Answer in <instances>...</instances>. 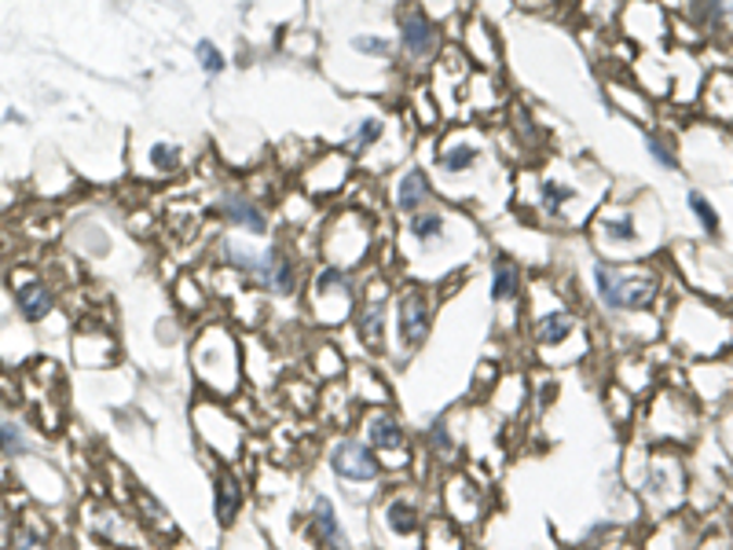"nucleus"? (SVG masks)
Instances as JSON below:
<instances>
[{"label": "nucleus", "instance_id": "nucleus-1", "mask_svg": "<svg viewBox=\"0 0 733 550\" xmlns=\"http://www.w3.org/2000/svg\"><path fill=\"white\" fill-rule=\"evenodd\" d=\"M191 371L209 397H235L243 385V345L231 327L209 323L191 342Z\"/></svg>", "mask_w": 733, "mask_h": 550}, {"label": "nucleus", "instance_id": "nucleus-2", "mask_svg": "<svg viewBox=\"0 0 733 550\" xmlns=\"http://www.w3.org/2000/svg\"><path fill=\"white\" fill-rule=\"evenodd\" d=\"M664 279L657 268L645 265H616V260H594L591 291L605 312H645L660 297Z\"/></svg>", "mask_w": 733, "mask_h": 550}, {"label": "nucleus", "instance_id": "nucleus-3", "mask_svg": "<svg viewBox=\"0 0 733 550\" xmlns=\"http://www.w3.org/2000/svg\"><path fill=\"white\" fill-rule=\"evenodd\" d=\"M433 320H437V294L426 283H408L393 294V331L389 342L397 345L403 356H414L426 349Z\"/></svg>", "mask_w": 733, "mask_h": 550}, {"label": "nucleus", "instance_id": "nucleus-4", "mask_svg": "<svg viewBox=\"0 0 733 550\" xmlns=\"http://www.w3.org/2000/svg\"><path fill=\"white\" fill-rule=\"evenodd\" d=\"M308 297H312V316L323 327H337L345 320H352L356 308V279L349 268L342 265H320L308 279Z\"/></svg>", "mask_w": 733, "mask_h": 550}, {"label": "nucleus", "instance_id": "nucleus-5", "mask_svg": "<svg viewBox=\"0 0 733 550\" xmlns=\"http://www.w3.org/2000/svg\"><path fill=\"white\" fill-rule=\"evenodd\" d=\"M326 466H331L334 481H342L345 488H378L385 477V462L374 456L371 444L363 437H334L326 444Z\"/></svg>", "mask_w": 733, "mask_h": 550}, {"label": "nucleus", "instance_id": "nucleus-6", "mask_svg": "<svg viewBox=\"0 0 733 550\" xmlns=\"http://www.w3.org/2000/svg\"><path fill=\"white\" fill-rule=\"evenodd\" d=\"M360 437L371 444V451L385 466H408L411 462V433L389 404H371L360 414Z\"/></svg>", "mask_w": 733, "mask_h": 550}, {"label": "nucleus", "instance_id": "nucleus-7", "mask_svg": "<svg viewBox=\"0 0 733 550\" xmlns=\"http://www.w3.org/2000/svg\"><path fill=\"white\" fill-rule=\"evenodd\" d=\"M393 23H397V52L403 60L414 66H429L437 60L443 48V34H440L437 18H433L426 8L400 4L397 15H393Z\"/></svg>", "mask_w": 733, "mask_h": 550}, {"label": "nucleus", "instance_id": "nucleus-8", "mask_svg": "<svg viewBox=\"0 0 733 550\" xmlns=\"http://www.w3.org/2000/svg\"><path fill=\"white\" fill-rule=\"evenodd\" d=\"M378 528L389 543L403 550H422V533H426V510L414 491H393L378 507Z\"/></svg>", "mask_w": 733, "mask_h": 550}, {"label": "nucleus", "instance_id": "nucleus-9", "mask_svg": "<svg viewBox=\"0 0 733 550\" xmlns=\"http://www.w3.org/2000/svg\"><path fill=\"white\" fill-rule=\"evenodd\" d=\"M462 214H451L448 206H440V202H433V206L419 209V214H408L403 217V239L411 243L414 254L422 257H437L448 250V243L455 239L459 231V220Z\"/></svg>", "mask_w": 733, "mask_h": 550}, {"label": "nucleus", "instance_id": "nucleus-10", "mask_svg": "<svg viewBox=\"0 0 733 550\" xmlns=\"http://www.w3.org/2000/svg\"><path fill=\"white\" fill-rule=\"evenodd\" d=\"M389 320H393V291H366L352 308V337L363 353H382L389 345Z\"/></svg>", "mask_w": 733, "mask_h": 550}, {"label": "nucleus", "instance_id": "nucleus-11", "mask_svg": "<svg viewBox=\"0 0 733 550\" xmlns=\"http://www.w3.org/2000/svg\"><path fill=\"white\" fill-rule=\"evenodd\" d=\"M8 286H12V308L15 316L23 323H44L48 316L55 312V305H60V294H55V286L48 283V279H41L37 272H30V268H18V272H12V279H8Z\"/></svg>", "mask_w": 733, "mask_h": 550}, {"label": "nucleus", "instance_id": "nucleus-12", "mask_svg": "<svg viewBox=\"0 0 733 550\" xmlns=\"http://www.w3.org/2000/svg\"><path fill=\"white\" fill-rule=\"evenodd\" d=\"M214 214L224 220L228 228L243 231L246 239H268L272 235V217L257 199H249L243 188H224L214 202Z\"/></svg>", "mask_w": 733, "mask_h": 550}, {"label": "nucleus", "instance_id": "nucleus-13", "mask_svg": "<svg viewBox=\"0 0 733 550\" xmlns=\"http://www.w3.org/2000/svg\"><path fill=\"white\" fill-rule=\"evenodd\" d=\"M305 533L320 550H349V533H345L337 507L326 491H312L305 503Z\"/></svg>", "mask_w": 733, "mask_h": 550}, {"label": "nucleus", "instance_id": "nucleus-14", "mask_svg": "<svg viewBox=\"0 0 733 550\" xmlns=\"http://www.w3.org/2000/svg\"><path fill=\"white\" fill-rule=\"evenodd\" d=\"M576 337H580V320H576L573 308L554 305V308H543V312H536V320H532V345H536L539 353H557V349H565V345H573Z\"/></svg>", "mask_w": 733, "mask_h": 550}, {"label": "nucleus", "instance_id": "nucleus-15", "mask_svg": "<svg viewBox=\"0 0 733 550\" xmlns=\"http://www.w3.org/2000/svg\"><path fill=\"white\" fill-rule=\"evenodd\" d=\"M389 202H393V209H397V214H403V217L433 206V202H437V188H433V177L422 166H408L397 180H393Z\"/></svg>", "mask_w": 733, "mask_h": 550}, {"label": "nucleus", "instance_id": "nucleus-16", "mask_svg": "<svg viewBox=\"0 0 733 550\" xmlns=\"http://www.w3.org/2000/svg\"><path fill=\"white\" fill-rule=\"evenodd\" d=\"M485 158H488V151H485V143L480 140H474V137H451L448 143H440V151H437V172L440 177H448V180H462V177H470V172H477L480 166H485Z\"/></svg>", "mask_w": 733, "mask_h": 550}, {"label": "nucleus", "instance_id": "nucleus-17", "mask_svg": "<svg viewBox=\"0 0 733 550\" xmlns=\"http://www.w3.org/2000/svg\"><path fill=\"white\" fill-rule=\"evenodd\" d=\"M443 514L455 521L459 528H470L485 514V496H480V488L466 474H451L448 485H443Z\"/></svg>", "mask_w": 733, "mask_h": 550}, {"label": "nucleus", "instance_id": "nucleus-18", "mask_svg": "<svg viewBox=\"0 0 733 550\" xmlns=\"http://www.w3.org/2000/svg\"><path fill=\"white\" fill-rule=\"evenodd\" d=\"M488 297L491 305L499 308H510V305H520V297H525V268L517 265L510 254H496L488 265Z\"/></svg>", "mask_w": 733, "mask_h": 550}, {"label": "nucleus", "instance_id": "nucleus-19", "mask_svg": "<svg viewBox=\"0 0 733 550\" xmlns=\"http://www.w3.org/2000/svg\"><path fill=\"white\" fill-rule=\"evenodd\" d=\"M246 507V485L243 477L231 470V462H220L214 474V514L220 528H231L239 517H243Z\"/></svg>", "mask_w": 733, "mask_h": 550}, {"label": "nucleus", "instance_id": "nucleus-20", "mask_svg": "<svg viewBox=\"0 0 733 550\" xmlns=\"http://www.w3.org/2000/svg\"><path fill=\"white\" fill-rule=\"evenodd\" d=\"M576 195H580V188L573 180L557 177V172H543L536 180V214L543 220H568Z\"/></svg>", "mask_w": 733, "mask_h": 550}, {"label": "nucleus", "instance_id": "nucleus-21", "mask_svg": "<svg viewBox=\"0 0 733 550\" xmlns=\"http://www.w3.org/2000/svg\"><path fill=\"white\" fill-rule=\"evenodd\" d=\"M89 521H92V536L100 539V543H107L114 550H129L132 543H137V539H132V521L121 517V510L95 507L89 514Z\"/></svg>", "mask_w": 733, "mask_h": 550}, {"label": "nucleus", "instance_id": "nucleus-22", "mask_svg": "<svg viewBox=\"0 0 733 550\" xmlns=\"http://www.w3.org/2000/svg\"><path fill=\"white\" fill-rule=\"evenodd\" d=\"M0 459L4 462L34 459V433L12 411H0Z\"/></svg>", "mask_w": 733, "mask_h": 550}, {"label": "nucleus", "instance_id": "nucleus-23", "mask_svg": "<svg viewBox=\"0 0 733 550\" xmlns=\"http://www.w3.org/2000/svg\"><path fill=\"white\" fill-rule=\"evenodd\" d=\"M422 550H466V533H462L448 514H433L426 517Z\"/></svg>", "mask_w": 733, "mask_h": 550}, {"label": "nucleus", "instance_id": "nucleus-24", "mask_svg": "<svg viewBox=\"0 0 733 550\" xmlns=\"http://www.w3.org/2000/svg\"><path fill=\"white\" fill-rule=\"evenodd\" d=\"M147 166H151L154 177L169 180L188 166V154H183L180 143H172V140H154L151 151H147Z\"/></svg>", "mask_w": 733, "mask_h": 550}, {"label": "nucleus", "instance_id": "nucleus-25", "mask_svg": "<svg viewBox=\"0 0 733 550\" xmlns=\"http://www.w3.org/2000/svg\"><path fill=\"white\" fill-rule=\"evenodd\" d=\"M382 137H385V118L382 114H366V118H360L352 125L349 148H352V154H366L371 148H378Z\"/></svg>", "mask_w": 733, "mask_h": 550}, {"label": "nucleus", "instance_id": "nucleus-26", "mask_svg": "<svg viewBox=\"0 0 733 550\" xmlns=\"http://www.w3.org/2000/svg\"><path fill=\"white\" fill-rule=\"evenodd\" d=\"M426 444L437 459H451V451H455V433H451L448 414H437L433 422H426Z\"/></svg>", "mask_w": 733, "mask_h": 550}, {"label": "nucleus", "instance_id": "nucleus-27", "mask_svg": "<svg viewBox=\"0 0 733 550\" xmlns=\"http://www.w3.org/2000/svg\"><path fill=\"white\" fill-rule=\"evenodd\" d=\"M8 550H48V528L37 525L34 517L15 521V533H12V547Z\"/></svg>", "mask_w": 733, "mask_h": 550}, {"label": "nucleus", "instance_id": "nucleus-28", "mask_svg": "<svg viewBox=\"0 0 733 550\" xmlns=\"http://www.w3.org/2000/svg\"><path fill=\"white\" fill-rule=\"evenodd\" d=\"M137 517L143 521V525H151L154 533H177V528H172V521H169V514H166V507H158L154 503V496H147V491H137Z\"/></svg>", "mask_w": 733, "mask_h": 550}, {"label": "nucleus", "instance_id": "nucleus-29", "mask_svg": "<svg viewBox=\"0 0 733 550\" xmlns=\"http://www.w3.org/2000/svg\"><path fill=\"white\" fill-rule=\"evenodd\" d=\"M352 48L360 55H374V60H393V52H397V41H389V37H378V34H360V37H352Z\"/></svg>", "mask_w": 733, "mask_h": 550}, {"label": "nucleus", "instance_id": "nucleus-30", "mask_svg": "<svg viewBox=\"0 0 733 550\" xmlns=\"http://www.w3.org/2000/svg\"><path fill=\"white\" fill-rule=\"evenodd\" d=\"M686 206L693 209V217L700 220V228L708 231V235H719V214H716V206H711V202L700 195V191H690Z\"/></svg>", "mask_w": 733, "mask_h": 550}, {"label": "nucleus", "instance_id": "nucleus-31", "mask_svg": "<svg viewBox=\"0 0 733 550\" xmlns=\"http://www.w3.org/2000/svg\"><path fill=\"white\" fill-rule=\"evenodd\" d=\"M195 60H198L202 74H206V77L224 74V66H228L224 52H220V48H217L214 41H198V44H195Z\"/></svg>", "mask_w": 733, "mask_h": 550}, {"label": "nucleus", "instance_id": "nucleus-32", "mask_svg": "<svg viewBox=\"0 0 733 550\" xmlns=\"http://www.w3.org/2000/svg\"><path fill=\"white\" fill-rule=\"evenodd\" d=\"M645 148H650V154H653V162L657 166H664V169H679V158L671 154V148L664 143L660 137H645Z\"/></svg>", "mask_w": 733, "mask_h": 550}, {"label": "nucleus", "instance_id": "nucleus-33", "mask_svg": "<svg viewBox=\"0 0 733 550\" xmlns=\"http://www.w3.org/2000/svg\"><path fill=\"white\" fill-rule=\"evenodd\" d=\"M12 533H15V517L8 507H0V550L12 547Z\"/></svg>", "mask_w": 733, "mask_h": 550}, {"label": "nucleus", "instance_id": "nucleus-34", "mask_svg": "<svg viewBox=\"0 0 733 550\" xmlns=\"http://www.w3.org/2000/svg\"><path fill=\"white\" fill-rule=\"evenodd\" d=\"M716 4H719V12H722V18H726V15L733 12V0H716Z\"/></svg>", "mask_w": 733, "mask_h": 550}, {"label": "nucleus", "instance_id": "nucleus-35", "mask_svg": "<svg viewBox=\"0 0 733 550\" xmlns=\"http://www.w3.org/2000/svg\"><path fill=\"white\" fill-rule=\"evenodd\" d=\"M129 550H137V547H129Z\"/></svg>", "mask_w": 733, "mask_h": 550}, {"label": "nucleus", "instance_id": "nucleus-36", "mask_svg": "<svg viewBox=\"0 0 733 550\" xmlns=\"http://www.w3.org/2000/svg\"><path fill=\"white\" fill-rule=\"evenodd\" d=\"M466 550H470V547H466Z\"/></svg>", "mask_w": 733, "mask_h": 550}]
</instances>
